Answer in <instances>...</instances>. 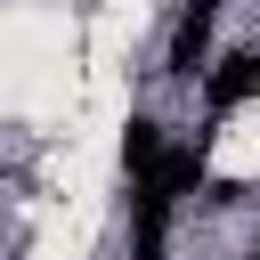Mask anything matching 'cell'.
Listing matches in <instances>:
<instances>
[{"instance_id":"cell-2","label":"cell","mask_w":260,"mask_h":260,"mask_svg":"<svg viewBox=\"0 0 260 260\" xmlns=\"http://www.w3.org/2000/svg\"><path fill=\"white\" fill-rule=\"evenodd\" d=\"M211 16H219V0H195V8L179 16V32H171V73H195V65H203V49H211Z\"/></svg>"},{"instance_id":"cell-1","label":"cell","mask_w":260,"mask_h":260,"mask_svg":"<svg viewBox=\"0 0 260 260\" xmlns=\"http://www.w3.org/2000/svg\"><path fill=\"white\" fill-rule=\"evenodd\" d=\"M252 89H260V57H252V49H236V57H219V73L203 81V98H211V114H236V106H244Z\"/></svg>"},{"instance_id":"cell-4","label":"cell","mask_w":260,"mask_h":260,"mask_svg":"<svg viewBox=\"0 0 260 260\" xmlns=\"http://www.w3.org/2000/svg\"><path fill=\"white\" fill-rule=\"evenodd\" d=\"M252 260H260V252H252Z\"/></svg>"},{"instance_id":"cell-3","label":"cell","mask_w":260,"mask_h":260,"mask_svg":"<svg viewBox=\"0 0 260 260\" xmlns=\"http://www.w3.org/2000/svg\"><path fill=\"white\" fill-rule=\"evenodd\" d=\"M122 171H130V179H154V171H162V122H154V114H130V130H122Z\"/></svg>"}]
</instances>
